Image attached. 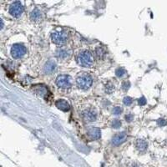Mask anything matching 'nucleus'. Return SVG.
Here are the masks:
<instances>
[{
    "label": "nucleus",
    "mask_w": 167,
    "mask_h": 167,
    "mask_svg": "<svg viewBox=\"0 0 167 167\" xmlns=\"http://www.w3.org/2000/svg\"><path fill=\"white\" fill-rule=\"evenodd\" d=\"M133 119H134V115L132 114H128L127 115L125 116V119L128 122H131L133 120Z\"/></svg>",
    "instance_id": "4be33fe9"
},
{
    "label": "nucleus",
    "mask_w": 167,
    "mask_h": 167,
    "mask_svg": "<svg viewBox=\"0 0 167 167\" xmlns=\"http://www.w3.org/2000/svg\"><path fill=\"white\" fill-rule=\"evenodd\" d=\"M56 55L58 58L59 59H65L67 58H69L70 55V50H68L67 48H58L57 51H56Z\"/></svg>",
    "instance_id": "f8f14e48"
},
{
    "label": "nucleus",
    "mask_w": 167,
    "mask_h": 167,
    "mask_svg": "<svg viewBox=\"0 0 167 167\" xmlns=\"http://www.w3.org/2000/svg\"><path fill=\"white\" fill-rule=\"evenodd\" d=\"M158 125H160V126H164V125H166V121L163 119H159V120H158Z\"/></svg>",
    "instance_id": "393cba45"
},
{
    "label": "nucleus",
    "mask_w": 167,
    "mask_h": 167,
    "mask_svg": "<svg viewBox=\"0 0 167 167\" xmlns=\"http://www.w3.org/2000/svg\"><path fill=\"white\" fill-rule=\"evenodd\" d=\"M115 90V85L112 84V83H108L106 85H105V92L107 94H112L113 91Z\"/></svg>",
    "instance_id": "dca6fc26"
},
{
    "label": "nucleus",
    "mask_w": 167,
    "mask_h": 167,
    "mask_svg": "<svg viewBox=\"0 0 167 167\" xmlns=\"http://www.w3.org/2000/svg\"><path fill=\"white\" fill-rule=\"evenodd\" d=\"M138 102H139L140 105H145V104H146V100H145V97H141L140 99H139Z\"/></svg>",
    "instance_id": "5701e85b"
},
{
    "label": "nucleus",
    "mask_w": 167,
    "mask_h": 167,
    "mask_svg": "<svg viewBox=\"0 0 167 167\" xmlns=\"http://www.w3.org/2000/svg\"><path fill=\"white\" fill-rule=\"evenodd\" d=\"M11 54L14 59L22 58L26 54V48L20 44H15L12 47Z\"/></svg>",
    "instance_id": "423d86ee"
},
{
    "label": "nucleus",
    "mask_w": 167,
    "mask_h": 167,
    "mask_svg": "<svg viewBox=\"0 0 167 167\" xmlns=\"http://www.w3.org/2000/svg\"><path fill=\"white\" fill-rule=\"evenodd\" d=\"M88 135H89L92 139L97 140L100 138L101 131L99 128L97 127H90L88 130Z\"/></svg>",
    "instance_id": "9d476101"
},
{
    "label": "nucleus",
    "mask_w": 167,
    "mask_h": 167,
    "mask_svg": "<svg viewBox=\"0 0 167 167\" xmlns=\"http://www.w3.org/2000/svg\"><path fill=\"white\" fill-rule=\"evenodd\" d=\"M122 112H123V109L121 107H119V106H116V107H115L113 109V114L115 115H119Z\"/></svg>",
    "instance_id": "6ab92c4d"
},
{
    "label": "nucleus",
    "mask_w": 167,
    "mask_h": 167,
    "mask_svg": "<svg viewBox=\"0 0 167 167\" xmlns=\"http://www.w3.org/2000/svg\"><path fill=\"white\" fill-rule=\"evenodd\" d=\"M56 84L59 88L62 89H69L72 85V79L70 75L67 74H62L58 76L56 80Z\"/></svg>",
    "instance_id": "20e7f679"
},
{
    "label": "nucleus",
    "mask_w": 167,
    "mask_h": 167,
    "mask_svg": "<svg viewBox=\"0 0 167 167\" xmlns=\"http://www.w3.org/2000/svg\"><path fill=\"white\" fill-rule=\"evenodd\" d=\"M51 38L54 43H55L56 44H59V45H62L64 44L67 40H68V33L66 32L64 29H59V30H55L54 31L52 35H51Z\"/></svg>",
    "instance_id": "f03ea898"
},
{
    "label": "nucleus",
    "mask_w": 167,
    "mask_h": 167,
    "mask_svg": "<svg viewBox=\"0 0 167 167\" xmlns=\"http://www.w3.org/2000/svg\"><path fill=\"white\" fill-rule=\"evenodd\" d=\"M96 55L99 58H103L104 56L105 55V50L102 47H98L95 50Z\"/></svg>",
    "instance_id": "f3484780"
},
{
    "label": "nucleus",
    "mask_w": 167,
    "mask_h": 167,
    "mask_svg": "<svg viewBox=\"0 0 167 167\" xmlns=\"http://www.w3.org/2000/svg\"><path fill=\"white\" fill-rule=\"evenodd\" d=\"M132 102H133V100H132V98H130V97H129V96H127V97H125V98H124V104H125V105L129 106V105H130V104H132Z\"/></svg>",
    "instance_id": "412c9836"
},
{
    "label": "nucleus",
    "mask_w": 167,
    "mask_h": 167,
    "mask_svg": "<svg viewBox=\"0 0 167 167\" xmlns=\"http://www.w3.org/2000/svg\"><path fill=\"white\" fill-rule=\"evenodd\" d=\"M34 91L37 95H39L41 97H45L47 96L48 94H50L48 92V89L46 88V86L43 85H38L34 86Z\"/></svg>",
    "instance_id": "1a4fd4ad"
},
{
    "label": "nucleus",
    "mask_w": 167,
    "mask_h": 167,
    "mask_svg": "<svg viewBox=\"0 0 167 167\" xmlns=\"http://www.w3.org/2000/svg\"><path fill=\"white\" fill-rule=\"evenodd\" d=\"M82 117L87 122H93L97 119V113L94 110H86L82 113Z\"/></svg>",
    "instance_id": "0eeeda50"
},
{
    "label": "nucleus",
    "mask_w": 167,
    "mask_h": 167,
    "mask_svg": "<svg viewBox=\"0 0 167 167\" xmlns=\"http://www.w3.org/2000/svg\"><path fill=\"white\" fill-rule=\"evenodd\" d=\"M121 126V121L119 119H114L112 122V127L115 129H118Z\"/></svg>",
    "instance_id": "aec40b11"
},
{
    "label": "nucleus",
    "mask_w": 167,
    "mask_h": 167,
    "mask_svg": "<svg viewBox=\"0 0 167 167\" xmlns=\"http://www.w3.org/2000/svg\"><path fill=\"white\" fill-rule=\"evenodd\" d=\"M56 63L54 60H48L44 67V71L45 74H51L55 70Z\"/></svg>",
    "instance_id": "9b49d317"
},
{
    "label": "nucleus",
    "mask_w": 167,
    "mask_h": 167,
    "mask_svg": "<svg viewBox=\"0 0 167 167\" xmlns=\"http://www.w3.org/2000/svg\"><path fill=\"white\" fill-rule=\"evenodd\" d=\"M147 146H148V144H147V142L145 140H140V139L137 140V141H136V148L140 151H145Z\"/></svg>",
    "instance_id": "4468645a"
},
{
    "label": "nucleus",
    "mask_w": 167,
    "mask_h": 167,
    "mask_svg": "<svg viewBox=\"0 0 167 167\" xmlns=\"http://www.w3.org/2000/svg\"><path fill=\"white\" fill-rule=\"evenodd\" d=\"M56 107L63 111H68L70 110V104L64 100H59L55 102Z\"/></svg>",
    "instance_id": "ddd939ff"
},
{
    "label": "nucleus",
    "mask_w": 167,
    "mask_h": 167,
    "mask_svg": "<svg viewBox=\"0 0 167 167\" xmlns=\"http://www.w3.org/2000/svg\"><path fill=\"white\" fill-rule=\"evenodd\" d=\"M126 138H127V135H126L125 132H124V131L123 132H119V133L116 134L113 137L112 143L115 145H119L122 144L123 142H125Z\"/></svg>",
    "instance_id": "6e6552de"
},
{
    "label": "nucleus",
    "mask_w": 167,
    "mask_h": 167,
    "mask_svg": "<svg viewBox=\"0 0 167 167\" xmlns=\"http://www.w3.org/2000/svg\"><path fill=\"white\" fill-rule=\"evenodd\" d=\"M126 70L124 69V68H119V69H117L116 70V71H115V74H116V75L118 76V77H123L124 75H125L126 74Z\"/></svg>",
    "instance_id": "a211bd4d"
},
{
    "label": "nucleus",
    "mask_w": 167,
    "mask_h": 167,
    "mask_svg": "<svg viewBox=\"0 0 167 167\" xmlns=\"http://www.w3.org/2000/svg\"><path fill=\"white\" fill-rule=\"evenodd\" d=\"M77 85L80 89H87L91 86L92 83H93V80L92 77L87 74V73H84L82 74H80V76L77 78L76 80Z\"/></svg>",
    "instance_id": "7ed1b4c3"
},
{
    "label": "nucleus",
    "mask_w": 167,
    "mask_h": 167,
    "mask_svg": "<svg viewBox=\"0 0 167 167\" xmlns=\"http://www.w3.org/2000/svg\"><path fill=\"white\" fill-rule=\"evenodd\" d=\"M30 18L33 21H38L41 18V13L39 9H34L30 14Z\"/></svg>",
    "instance_id": "2eb2a0df"
},
{
    "label": "nucleus",
    "mask_w": 167,
    "mask_h": 167,
    "mask_svg": "<svg viewBox=\"0 0 167 167\" xmlns=\"http://www.w3.org/2000/svg\"><path fill=\"white\" fill-rule=\"evenodd\" d=\"M130 82H124L123 85H122V88H123L124 90H127L128 89L130 88Z\"/></svg>",
    "instance_id": "b1692460"
},
{
    "label": "nucleus",
    "mask_w": 167,
    "mask_h": 167,
    "mask_svg": "<svg viewBox=\"0 0 167 167\" xmlns=\"http://www.w3.org/2000/svg\"><path fill=\"white\" fill-rule=\"evenodd\" d=\"M24 12V6L22 4L21 2L19 1H16V2H14L11 5H10V8H9V13L12 16L18 18Z\"/></svg>",
    "instance_id": "39448f33"
},
{
    "label": "nucleus",
    "mask_w": 167,
    "mask_h": 167,
    "mask_svg": "<svg viewBox=\"0 0 167 167\" xmlns=\"http://www.w3.org/2000/svg\"></svg>",
    "instance_id": "a878e982"
},
{
    "label": "nucleus",
    "mask_w": 167,
    "mask_h": 167,
    "mask_svg": "<svg viewBox=\"0 0 167 167\" xmlns=\"http://www.w3.org/2000/svg\"><path fill=\"white\" fill-rule=\"evenodd\" d=\"M77 62L83 67H91L94 64V57L89 51L83 50L77 55Z\"/></svg>",
    "instance_id": "f257e3e1"
}]
</instances>
